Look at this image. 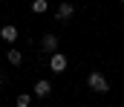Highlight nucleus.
I'll return each instance as SVG.
<instances>
[{
  "label": "nucleus",
  "instance_id": "1",
  "mask_svg": "<svg viewBox=\"0 0 124 107\" xmlns=\"http://www.w3.org/2000/svg\"><path fill=\"white\" fill-rule=\"evenodd\" d=\"M87 84H90V90H95V93H107V90H110V81H107L101 72H90Z\"/></svg>",
  "mask_w": 124,
  "mask_h": 107
},
{
  "label": "nucleus",
  "instance_id": "2",
  "mask_svg": "<svg viewBox=\"0 0 124 107\" xmlns=\"http://www.w3.org/2000/svg\"><path fill=\"white\" fill-rule=\"evenodd\" d=\"M49 67H52V72H63V70H66V55H61V52H52Z\"/></svg>",
  "mask_w": 124,
  "mask_h": 107
},
{
  "label": "nucleus",
  "instance_id": "3",
  "mask_svg": "<svg viewBox=\"0 0 124 107\" xmlns=\"http://www.w3.org/2000/svg\"><path fill=\"white\" fill-rule=\"evenodd\" d=\"M49 93H52V84H49L46 78H40V81L35 84V96H38V99H46Z\"/></svg>",
  "mask_w": 124,
  "mask_h": 107
},
{
  "label": "nucleus",
  "instance_id": "4",
  "mask_svg": "<svg viewBox=\"0 0 124 107\" xmlns=\"http://www.w3.org/2000/svg\"><path fill=\"white\" fill-rule=\"evenodd\" d=\"M40 46H43V52H55L58 49V35H43Z\"/></svg>",
  "mask_w": 124,
  "mask_h": 107
},
{
  "label": "nucleus",
  "instance_id": "5",
  "mask_svg": "<svg viewBox=\"0 0 124 107\" xmlns=\"http://www.w3.org/2000/svg\"><path fill=\"white\" fill-rule=\"evenodd\" d=\"M72 12H75V9H72L69 3H61V6H58V12H55V17H58V20H69V17H72Z\"/></svg>",
  "mask_w": 124,
  "mask_h": 107
},
{
  "label": "nucleus",
  "instance_id": "6",
  "mask_svg": "<svg viewBox=\"0 0 124 107\" xmlns=\"http://www.w3.org/2000/svg\"><path fill=\"white\" fill-rule=\"evenodd\" d=\"M0 35H3V41H9V43H12V41H17V29L9 23V26H3V29H0Z\"/></svg>",
  "mask_w": 124,
  "mask_h": 107
},
{
  "label": "nucleus",
  "instance_id": "7",
  "mask_svg": "<svg viewBox=\"0 0 124 107\" xmlns=\"http://www.w3.org/2000/svg\"><path fill=\"white\" fill-rule=\"evenodd\" d=\"M6 55H9V61H12V64H15V67H20V64H23V55H20V52H17V49H9V52H6Z\"/></svg>",
  "mask_w": 124,
  "mask_h": 107
},
{
  "label": "nucleus",
  "instance_id": "8",
  "mask_svg": "<svg viewBox=\"0 0 124 107\" xmlns=\"http://www.w3.org/2000/svg\"><path fill=\"white\" fill-rule=\"evenodd\" d=\"M15 104H17V107H29V104H32V96H26V93H20V96L15 99Z\"/></svg>",
  "mask_w": 124,
  "mask_h": 107
},
{
  "label": "nucleus",
  "instance_id": "9",
  "mask_svg": "<svg viewBox=\"0 0 124 107\" xmlns=\"http://www.w3.org/2000/svg\"><path fill=\"white\" fill-rule=\"evenodd\" d=\"M46 9H49V6H46V0H35V3H32V12H38V15H43Z\"/></svg>",
  "mask_w": 124,
  "mask_h": 107
},
{
  "label": "nucleus",
  "instance_id": "10",
  "mask_svg": "<svg viewBox=\"0 0 124 107\" xmlns=\"http://www.w3.org/2000/svg\"><path fill=\"white\" fill-rule=\"evenodd\" d=\"M121 3H124V0H121Z\"/></svg>",
  "mask_w": 124,
  "mask_h": 107
}]
</instances>
